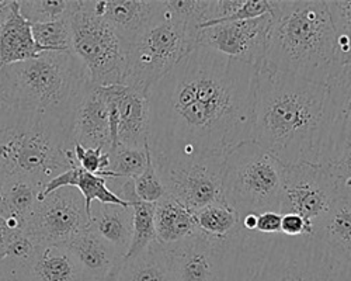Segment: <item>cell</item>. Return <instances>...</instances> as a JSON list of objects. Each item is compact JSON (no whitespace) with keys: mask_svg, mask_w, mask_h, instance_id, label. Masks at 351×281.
Wrapping results in <instances>:
<instances>
[{"mask_svg":"<svg viewBox=\"0 0 351 281\" xmlns=\"http://www.w3.org/2000/svg\"><path fill=\"white\" fill-rule=\"evenodd\" d=\"M0 281H32L28 267L9 259L0 260Z\"/></svg>","mask_w":351,"mask_h":281,"instance_id":"60d3db41","label":"cell"},{"mask_svg":"<svg viewBox=\"0 0 351 281\" xmlns=\"http://www.w3.org/2000/svg\"><path fill=\"white\" fill-rule=\"evenodd\" d=\"M44 52L34 41L32 23L20 13L17 0H13L12 10L0 27V68L34 60Z\"/></svg>","mask_w":351,"mask_h":281,"instance_id":"ffe728a7","label":"cell"},{"mask_svg":"<svg viewBox=\"0 0 351 281\" xmlns=\"http://www.w3.org/2000/svg\"><path fill=\"white\" fill-rule=\"evenodd\" d=\"M154 159V158H152ZM166 194L195 212L222 199L225 158L197 156L154 160Z\"/></svg>","mask_w":351,"mask_h":281,"instance_id":"30bf717a","label":"cell"},{"mask_svg":"<svg viewBox=\"0 0 351 281\" xmlns=\"http://www.w3.org/2000/svg\"><path fill=\"white\" fill-rule=\"evenodd\" d=\"M41 190V187L25 179L6 180L0 195V218L14 217L27 223L38 204Z\"/></svg>","mask_w":351,"mask_h":281,"instance_id":"4316f807","label":"cell"},{"mask_svg":"<svg viewBox=\"0 0 351 281\" xmlns=\"http://www.w3.org/2000/svg\"><path fill=\"white\" fill-rule=\"evenodd\" d=\"M77 164L72 130L60 121L0 108V178L44 188Z\"/></svg>","mask_w":351,"mask_h":281,"instance_id":"8992f818","label":"cell"},{"mask_svg":"<svg viewBox=\"0 0 351 281\" xmlns=\"http://www.w3.org/2000/svg\"><path fill=\"white\" fill-rule=\"evenodd\" d=\"M351 260V195H339L326 215L313 225V235Z\"/></svg>","mask_w":351,"mask_h":281,"instance_id":"603a6c76","label":"cell"},{"mask_svg":"<svg viewBox=\"0 0 351 281\" xmlns=\"http://www.w3.org/2000/svg\"><path fill=\"white\" fill-rule=\"evenodd\" d=\"M75 176L72 182V187H76L84 199L86 210L89 217L92 215V206L95 201L100 204H115L130 207L125 201H123L119 195H115L107 186V179L83 171L80 166H75Z\"/></svg>","mask_w":351,"mask_h":281,"instance_id":"f546056e","label":"cell"},{"mask_svg":"<svg viewBox=\"0 0 351 281\" xmlns=\"http://www.w3.org/2000/svg\"><path fill=\"white\" fill-rule=\"evenodd\" d=\"M96 16L104 19L125 47L136 41L166 16L165 2L146 0H90Z\"/></svg>","mask_w":351,"mask_h":281,"instance_id":"2e32d148","label":"cell"},{"mask_svg":"<svg viewBox=\"0 0 351 281\" xmlns=\"http://www.w3.org/2000/svg\"><path fill=\"white\" fill-rule=\"evenodd\" d=\"M134 217L132 241L124 259L135 258L158 242L155 230V204L141 201L138 197L130 201Z\"/></svg>","mask_w":351,"mask_h":281,"instance_id":"f1b7e54d","label":"cell"},{"mask_svg":"<svg viewBox=\"0 0 351 281\" xmlns=\"http://www.w3.org/2000/svg\"><path fill=\"white\" fill-rule=\"evenodd\" d=\"M282 178L284 166L247 140L225 158L222 199L242 218L280 212Z\"/></svg>","mask_w":351,"mask_h":281,"instance_id":"52a82bcc","label":"cell"},{"mask_svg":"<svg viewBox=\"0 0 351 281\" xmlns=\"http://www.w3.org/2000/svg\"><path fill=\"white\" fill-rule=\"evenodd\" d=\"M281 235L289 238L312 236L313 228L300 215L285 214L281 215Z\"/></svg>","mask_w":351,"mask_h":281,"instance_id":"ab89813d","label":"cell"},{"mask_svg":"<svg viewBox=\"0 0 351 281\" xmlns=\"http://www.w3.org/2000/svg\"><path fill=\"white\" fill-rule=\"evenodd\" d=\"M271 12L267 0H211L210 21L202 27H208L225 21H239L257 19ZM201 27V28H202Z\"/></svg>","mask_w":351,"mask_h":281,"instance_id":"83f0119b","label":"cell"},{"mask_svg":"<svg viewBox=\"0 0 351 281\" xmlns=\"http://www.w3.org/2000/svg\"><path fill=\"white\" fill-rule=\"evenodd\" d=\"M339 197L337 184L325 164L284 166L280 214H297L311 227L326 215Z\"/></svg>","mask_w":351,"mask_h":281,"instance_id":"8fae6325","label":"cell"},{"mask_svg":"<svg viewBox=\"0 0 351 281\" xmlns=\"http://www.w3.org/2000/svg\"><path fill=\"white\" fill-rule=\"evenodd\" d=\"M12 5H13V0L10 2V0H0V27H2V24L5 23L6 17L9 16L10 10H12Z\"/></svg>","mask_w":351,"mask_h":281,"instance_id":"ee69618b","label":"cell"},{"mask_svg":"<svg viewBox=\"0 0 351 281\" xmlns=\"http://www.w3.org/2000/svg\"><path fill=\"white\" fill-rule=\"evenodd\" d=\"M271 27L261 68L328 84L340 69L328 2H270Z\"/></svg>","mask_w":351,"mask_h":281,"instance_id":"277c9868","label":"cell"},{"mask_svg":"<svg viewBox=\"0 0 351 281\" xmlns=\"http://www.w3.org/2000/svg\"><path fill=\"white\" fill-rule=\"evenodd\" d=\"M167 12L179 20L187 33L195 40L199 28L210 21L211 0H174L166 2Z\"/></svg>","mask_w":351,"mask_h":281,"instance_id":"e575fe53","label":"cell"},{"mask_svg":"<svg viewBox=\"0 0 351 281\" xmlns=\"http://www.w3.org/2000/svg\"><path fill=\"white\" fill-rule=\"evenodd\" d=\"M328 86V164L351 144V64L340 68Z\"/></svg>","mask_w":351,"mask_h":281,"instance_id":"e0dca14e","label":"cell"},{"mask_svg":"<svg viewBox=\"0 0 351 281\" xmlns=\"http://www.w3.org/2000/svg\"><path fill=\"white\" fill-rule=\"evenodd\" d=\"M325 166L337 184L339 195H351V144L343 147Z\"/></svg>","mask_w":351,"mask_h":281,"instance_id":"74e56055","label":"cell"},{"mask_svg":"<svg viewBox=\"0 0 351 281\" xmlns=\"http://www.w3.org/2000/svg\"><path fill=\"white\" fill-rule=\"evenodd\" d=\"M271 13L252 20L225 21L202 27L197 34V47H206L228 58L260 69L266 60Z\"/></svg>","mask_w":351,"mask_h":281,"instance_id":"4fadbf2b","label":"cell"},{"mask_svg":"<svg viewBox=\"0 0 351 281\" xmlns=\"http://www.w3.org/2000/svg\"><path fill=\"white\" fill-rule=\"evenodd\" d=\"M117 281H176L166 250L158 242L141 255L124 259L119 266Z\"/></svg>","mask_w":351,"mask_h":281,"instance_id":"d4e9b609","label":"cell"},{"mask_svg":"<svg viewBox=\"0 0 351 281\" xmlns=\"http://www.w3.org/2000/svg\"><path fill=\"white\" fill-rule=\"evenodd\" d=\"M336 36V61L343 68L351 64V0L328 2Z\"/></svg>","mask_w":351,"mask_h":281,"instance_id":"1f68e13d","label":"cell"},{"mask_svg":"<svg viewBox=\"0 0 351 281\" xmlns=\"http://www.w3.org/2000/svg\"><path fill=\"white\" fill-rule=\"evenodd\" d=\"M134 186L138 199L145 203L156 204L166 195V188L156 171L151 149L148 151V162H146L145 171L134 179Z\"/></svg>","mask_w":351,"mask_h":281,"instance_id":"d590c367","label":"cell"},{"mask_svg":"<svg viewBox=\"0 0 351 281\" xmlns=\"http://www.w3.org/2000/svg\"><path fill=\"white\" fill-rule=\"evenodd\" d=\"M155 230L158 243L173 247L197 234L194 212L166 194L155 204Z\"/></svg>","mask_w":351,"mask_h":281,"instance_id":"7402d4cb","label":"cell"},{"mask_svg":"<svg viewBox=\"0 0 351 281\" xmlns=\"http://www.w3.org/2000/svg\"><path fill=\"white\" fill-rule=\"evenodd\" d=\"M73 154L77 166H80L86 172L101 176L104 172L108 171L110 155L101 148L90 149L79 144H73Z\"/></svg>","mask_w":351,"mask_h":281,"instance_id":"f35d334b","label":"cell"},{"mask_svg":"<svg viewBox=\"0 0 351 281\" xmlns=\"http://www.w3.org/2000/svg\"><path fill=\"white\" fill-rule=\"evenodd\" d=\"M149 144L145 148H131L119 144L108 151L110 155V179H135L146 167Z\"/></svg>","mask_w":351,"mask_h":281,"instance_id":"4dcf8cb0","label":"cell"},{"mask_svg":"<svg viewBox=\"0 0 351 281\" xmlns=\"http://www.w3.org/2000/svg\"><path fill=\"white\" fill-rule=\"evenodd\" d=\"M41 247L43 246L30 234L27 231H23L9 236L5 259L13 260L19 265L28 267V265L33 262Z\"/></svg>","mask_w":351,"mask_h":281,"instance_id":"8d00e7d4","label":"cell"},{"mask_svg":"<svg viewBox=\"0 0 351 281\" xmlns=\"http://www.w3.org/2000/svg\"><path fill=\"white\" fill-rule=\"evenodd\" d=\"M197 232L219 242H230L242 231V217L223 200L194 212Z\"/></svg>","mask_w":351,"mask_h":281,"instance_id":"484cf974","label":"cell"},{"mask_svg":"<svg viewBox=\"0 0 351 281\" xmlns=\"http://www.w3.org/2000/svg\"><path fill=\"white\" fill-rule=\"evenodd\" d=\"M83 195L76 187H61L38 201L25 231L41 246L65 245L89 228Z\"/></svg>","mask_w":351,"mask_h":281,"instance_id":"7c38bea8","label":"cell"},{"mask_svg":"<svg viewBox=\"0 0 351 281\" xmlns=\"http://www.w3.org/2000/svg\"><path fill=\"white\" fill-rule=\"evenodd\" d=\"M73 144L106 152L111 148L108 107L97 88L92 86L80 101L72 127Z\"/></svg>","mask_w":351,"mask_h":281,"instance_id":"ac0fdd59","label":"cell"},{"mask_svg":"<svg viewBox=\"0 0 351 281\" xmlns=\"http://www.w3.org/2000/svg\"><path fill=\"white\" fill-rule=\"evenodd\" d=\"M9 234L5 230L2 219H0V260L6 258V247H8V241H9Z\"/></svg>","mask_w":351,"mask_h":281,"instance_id":"7bdbcfd3","label":"cell"},{"mask_svg":"<svg viewBox=\"0 0 351 281\" xmlns=\"http://www.w3.org/2000/svg\"><path fill=\"white\" fill-rule=\"evenodd\" d=\"M252 140L282 166L325 164L326 84L267 68L257 69Z\"/></svg>","mask_w":351,"mask_h":281,"instance_id":"7a4b0ae2","label":"cell"},{"mask_svg":"<svg viewBox=\"0 0 351 281\" xmlns=\"http://www.w3.org/2000/svg\"><path fill=\"white\" fill-rule=\"evenodd\" d=\"M254 232L263 234V235L281 234V214L280 212L258 214Z\"/></svg>","mask_w":351,"mask_h":281,"instance_id":"b9f144b4","label":"cell"},{"mask_svg":"<svg viewBox=\"0 0 351 281\" xmlns=\"http://www.w3.org/2000/svg\"><path fill=\"white\" fill-rule=\"evenodd\" d=\"M71 23L72 52L89 75L92 86L124 84L127 47L108 23L95 14L90 0H79Z\"/></svg>","mask_w":351,"mask_h":281,"instance_id":"9c48e42d","label":"cell"},{"mask_svg":"<svg viewBox=\"0 0 351 281\" xmlns=\"http://www.w3.org/2000/svg\"><path fill=\"white\" fill-rule=\"evenodd\" d=\"M3 179L2 178H0V195H2V188H3Z\"/></svg>","mask_w":351,"mask_h":281,"instance_id":"bcb514c9","label":"cell"},{"mask_svg":"<svg viewBox=\"0 0 351 281\" xmlns=\"http://www.w3.org/2000/svg\"><path fill=\"white\" fill-rule=\"evenodd\" d=\"M79 6V0H25L19 2L20 13L30 21L51 23L72 17Z\"/></svg>","mask_w":351,"mask_h":281,"instance_id":"d6a6232c","label":"cell"},{"mask_svg":"<svg viewBox=\"0 0 351 281\" xmlns=\"http://www.w3.org/2000/svg\"><path fill=\"white\" fill-rule=\"evenodd\" d=\"M257 68L197 47L146 95L154 160L226 158L252 140Z\"/></svg>","mask_w":351,"mask_h":281,"instance_id":"6da1fadb","label":"cell"},{"mask_svg":"<svg viewBox=\"0 0 351 281\" xmlns=\"http://www.w3.org/2000/svg\"><path fill=\"white\" fill-rule=\"evenodd\" d=\"M194 48H197V42L186 27L166 12L159 23L127 47L124 84L148 95L152 86Z\"/></svg>","mask_w":351,"mask_h":281,"instance_id":"ba28073f","label":"cell"},{"mask_svg":"<svg viewBox=\"0 0 351 281\" xmlns=\"http://www.w3.org/2000/svg\"><path fill=\"white\" fill-rule=\"evenodd\" d=\"M89 228L125 258L134 231L132 208L115 204H93Z\"/></svg>","mask_w":351,"mask_h":281,"instance_id":"44dd1931","label":"cell"},{"mask_svg":"<svg viewBox=\"0 0 351 281\" xmlns=\"http://www.w3.org/2000/svg\"><path fill=\"white\" fill-rule=\"evenodd\" d=\"M92 83L73 52H44L0 68V108L60 121L72 130Z\"/></svg>","mask_w":351,"mask_h":281,"instance_id":"5b68a950","label":"cell"},{"mask_svg":"<svg viewBox=\"0 0 351 281\" xmlns=\"http://www.w3.org/2000/svg\"><path fill=\"white\" fill-rule=\"evenodd\" d=\"M28 273L32 281H87L65 245L43 246Z\"/></svg>","mask_w":351,"mask_h":281,"instance_id":"cb8c5ba5","label":"cell"},{"mask_svg":"<svg viewBox=\"0 0 351 281\" xmlns=\"http://www.w3.org/2000/svg\"><path fill=\"white\" fill-rule=\"evenodd\" d=\"M117 274H119V267H115L103 281H117Z\"/></svg>","mask_w":351,"mask_h":281,"instance_id":"f6af8a7d","label":"cell"},{"mask_svg":"<svg viewBox=\"0 0 351 281\" xmlns=\"http://www.w3.org/2000/svg\"><path fill=\"white\" fill-rule=\"evenodd\" d=\"M87 281H103L124 258L95 231L87 228L65 243Z\"/></svg>","mask_w":351,"mask_h":281,"instance_id":"d6986e66","label":"cell"},{"mask_svg":"<svg viewBox=\"0 0 351 281\" xmlns=\"http://www.w3.org/2000/svg\"><path fill=\"white\" fill-rule=\"evenodd\" d=\"M223 281H351V260L312 236L243 230L228 243Z\"/></svg>","mask_w":351,"mask_h":281,"instance_id":"3957f363","label":"cell"},{"mask_svg":"<svg viewBox=\"0 0 351 281\" xmlns=\"http://www.w3.org/2000/svg\"><path fill=\"white\" fill-rule=\"evenodd\" d=\"M97 89L108 107L111 148L119 144L131 148H145L148 145L149 101L146 95L125 84Z\"/></svg>","mask_w":351,"mask_h":281,"instance_id":"5bb4252c","label":"cell"},{"mask_svg":"<svg viewBox=\"0 0 351 281\" xmlns=\"http://www.w3.org/2000/svg\"><path fill=\"white\" fill-rule=\"evenodd\" d=\"M34 41L45 52L72 51V23L71 17L51 23L32 24Z\"/></svg>","mask_w":351,"mask_h":281,"instance_id":"836d02e7","label":"cell"},{"mask_svg":"<svg viewBox=\"0 0 351 281\" xmlns=\"http://www.w3.org/2000/svg\"><path fill=\"white\" fill-rule=\"evenodd\" d=\"M228 243L197 232L182 243L165 249L174 280L223 281Z\"/></svg>","mask_w":351,"mask_h":281,"instance_id":"9a60e30c","label":"cell"}]
</instances>
